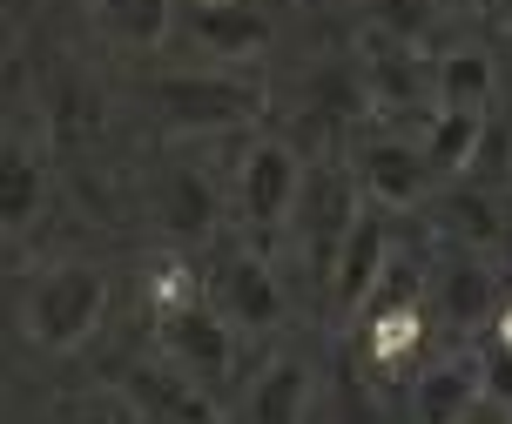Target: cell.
Instances as JSON below:
<instances>
[{"instance_id": "7a4b0ae2", "label": "cell", "mask_w": 512, "mask_h": 424, "mask_svg": "<svg viewBox=\"0 0 512 424\" xmlns=\"http://www.w3.org/2000/svg\"><path fill=\"white\" fill-rule=\"evenodd\" d=\"M351 175H358V189L371 209H384V216H398V209H411V202L432 196V162H425V149H418V135H371L358 149V162H351Z\"/></svg>"}, {"instance_id": "4fadbf2b", "label": "cell", "mask_w": 512, "mask_h": 424, "mask_svg": "<svg viewBox=\"0 0 512 424\" xmlns=\"http://www.w3.org/2000/svg\"><path fill=\"white\" fill-rule=\"evenodd\" d=\"M304 411H310V371L297 357H277L250 384V424H304Z\"/></svg>"}, {"instance_id": "5b68a950", "label": "cell", "mask_w": 512, "mask_h": 424, "mask_svg": "<svg viewBox=\"0 0 512 424\" xmlns=\"http://www.w3.org/2000/svg\"><path fill=\"white\" fill-rule=\"evenodd\" d=\"M384 276H391V223H384V209L364 202V216L351 223V236H344V250L331 263V290L344 310H364L384 290Z\"/></svg>"}, {"instance_id": "44dd1931", "label": "cell", "mask_w": 512, "mask_h": 424, "mask_svg": "<svg viewBox=\"0 0 512 424\" xmlns=\"http://www.w3.org/2000/svg\"><path fill=\"white\" fill-rule=\"evenodd\" d=\"M506 68H512V34H506Z\"/></svg>"}, {"instance_id": "5bb4252c", "label": "cell", "mask_w": 512, "mask_h": 424, "mask_svg": "<svg viewBox=\"0 0 512 424\" xmlns=\"http://www.w3.org/2000/svg\"><path fill=\"white\" fill-rule=\"evenodd\" d=\"M95 14H102V27L115 34V41H128V48H155V41L176 27L182 0H95Z\"/></svg>"}, {"instance_id": "277c9868", "label": "cell", "mask_w": 512, "mask_h": 424, "mask_svg": "<svg viewBox=\"0 0 512 424\" xmlns=\"http://www.w3.org/2000/svg\"><path fill=\"white\" fill-rule=\"evenodd\" d=\"M162 350L176 357L189 377H203V384H223L236 364V324L223 310H203V303H189L176 317H162Z\"/></svg>"}, {"instance_id": "9c48e42d", "label": "cell", "mask_w": 512, "mask_h": 424, "mask_svg": "<svg viewBox=\"0 0 512 424\" xmlns=\"http://www.w3.org/2000/svg\"><path fill=\"white\" fill-rule=\"evenodd\" d=\"M492 95H499V54H486V48H445L432 61V108L492 115Z\"/></svg>"}, {"instance_id": "8992f818", "label": "cell", "mask_w": 512, "mask_h": 424, "mask_svg": "<svg viewBox=\"0 0 512 424\" xmlns=\"http://www.w3.org/2000/svg\"><path fill=\"white\" fill-rule=\"evenodd\" d=\"M486 398V364L472 357H438L411 377V424H459L472 404Z\"/></svg>"}, {"instance_id": "30bf717a", "label": "cell", "mask_w": 512, "mask_h": 424, "mask_svg": "<svg viewBox=\"0 0 512 424\" xmlns=\"http://www.w3.org/2000/svg\"><path fill=\"white\" fill-rule=\"evenodd\" d=\"M486 122H492V115L432 108V115L418 122V149H425L432 175H445V182H465V175H472V155H479V142H486Z\"/></svg>"}, {"instance_id": "9a60e30c", "label": "cell", "mask_w": 512, "mask_h": 424, "mask_svg": "<svg viewBox=\"0 0 512 424\" xmlns=\"http://www.w3.org/2000/svg\"><path fill=\"white\" fill-rule=\"evenodd\" d=\"M438 216H445V229L459 236L465 250L499 243V202H492V189H479V182H452L445 202H438Z\"/></svg>"}, {"instance_id": "e0dca14e", "label": "cell", "mask_w": 512, "mask_h": 424, "mask_svg": "<svg viewBox=\"0 0 512 424\" xmlns=\"http://www.w3.org/2000/svg\"><path fill=\"white\" fill-rule=\"evenodd\" d=\"M27 209H34V162L14 149L7 155V223H27Z\"/></svg>"}, {"instance_id": "8fae6325", "label": "cell", "mask_w": 512, "mask_h": 424, "mask_svg": "<svg viewBox=\"0 0 512 424\" xmlns=\"http://www.w3.org/2000/svg\"><path fill=\"white\" fill-rule=\"evenodd\" d=\"M432 303L445 310V324H479V317H492V310H499V283H492L486 256H479V250H459L452 263H438Z\"/></svg>"}, {"instance_id": "6da1fadb", "label": "cell", "mask_w": 512, "mask_h": 424, "mask_svg": "<svg viewBox=\"0 0 512 424\" xmlns=\"http://www.w3.org/2000/svg\"><path fill=\"white\" fill-rule=\"evenodd\" d=\"M102 303H108L102 270H88V263H54V270H41L34 297H27V330L48 350H75V344H88V330L102 324Z\"/></svg>"}, {"instance_id": "7c38bea8", "label": "cell", "mask_w": 512, "mask_h": 424, "mask_svg": "<svg viewBox=\"0 0 512 424\" xmlns=\"http://www.w3.org/2000/svg\"><path fill=\"white\" fill-rule=\"evenodd\" d=\"M364 88H371V101H378L384 115H398V108H411L418 95H432V75L418 68V41L378 34V48L364 61Z\"/></svg>"}, {"instance_id": "3957f363", "label": "cell", "mask_w": 512, "mask_h": 424, "mask_svg": "<svg viewBox=\"0 0 512 424\" xmlns=\"http://www.w3.org/2000/svg\"><path fill=\"white\" fill-rule=\"evenodd\" d=\"M304 162L283 149V142H256L243 155V169H236V202H243V223L250 229H277L297 216V202H304Z\"/></svg>"}, {"instance_id": "2e32d148", "label": "cell", "mask_w": 512, "mask_h": 424, "mask_svg": "<svg viewBox=\"0 0 512 424\" xmlns=\"http://www.w3.org/2000/svg\"><path fill=\"white\" fill-rule=\"evenodd\" d=\"M162 101H169V115H182V122H236L243 108H250V95L243 88H230V81H196V75H182L162 88Z\"/></svg>"}, {"instance_id": "52a82bcc", "label": "cell", "mask_w": 512, "mask_h": 424, "mask_svg": "<svg viewBox=\"0 0 512 424\" xmlns=\"http://www.w3.org/2000/svg\"><path fill=\"white\" fill-rule=\"evenodd\" d=\"M189 34L209 61H243L270 41V0H203L189 7Z\"/></svg>"}, {"instance_id": "d6986e66", "label": "cell", "mask_w": 512, "mask_h": 424, "mask_svg": "<svg viewBox=\"0 0 512 424\" xmlns=\"http://www.w3.org/2000/svg\"><path fill=\"white\" fill-rule=\"evenodd\" d=\"M459 424H512V404H499V398H479L472 411H465Z\"/></svg>"}, {"instance_id": "ffe728a7", "label": "cell", "mask_w": 512, "mask_h": 424, "mask_svg": "<svg viewBox=\"0 0 512 424\" xmlns=\"http://www.w3.org/2000/svg\"><path fill=\"white\" fill-rule=\"evenodd\" d=\"M492 7H499V14H506V21H512V0H492Z\"/></svg>"}, {"instance_id": "ac0fdd59", "label": "cell", "mask_w": 512, "mask_h": 424, "mask_svg": "<svg viewBox=\"0 0 512 424\" xmlns=\"http://www.w3.org/2000/svg\"><path fill=\"white\" fill-rule=\"evenodd\" d=\"M479 364H486V398L512 404V344H486V350H479Z\"/></svg>"}, {"instance_id": "ba28073f", "label": "cell", "mask_w": 512, "mask_h": 424, "mask_svg": "<svg viewBox=\"0 0 512 424\" xmlns=\"http://www.w3.org/2000/svg\"><path fill=\"white\" fill-rule=\"evenodd\" d=\"M216 310L230 317L236 330H270L283 317V290L263 256H230L223 263V283H216Z\"/></svg>"}]
</instances>
